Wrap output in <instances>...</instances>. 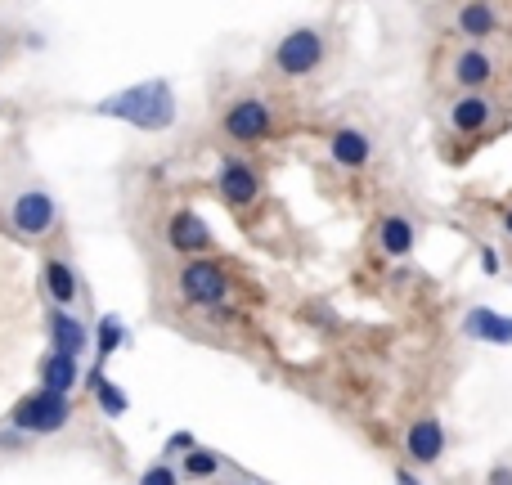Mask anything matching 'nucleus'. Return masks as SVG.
<instances>
[{
    "label": "nucleus",
    "mask_w": 512,
    "mask_h": 485,
    "mask_svg": "<svg viewBox=\"0 0 512 485\" xmlns=\"http://www.w3.org/2000/svg\"><path fill=\"white\" fill-rule=\"evenodd\" d=\"M81 382V364L68 360V355H41V391H54V396H72Z\"/></svg>",
    "instance_id": "f3484780"
},
{
    "label": "nucleus",
    "mask_w": 512,
    "mask_h": 485,
    "mask_svg": "<svg viewBox=\"0 0 512 485\" xmlns=\"http://www.w3.org/2000/svg\"><path fill=\"white\" fill-rule=\"evenodd\" d=\"M167 247H171V252L194 256V261H198V252H207V247H212V230L203 225V216H198V212H171V221H167Z\"/></svg>",
    "instance_id": "4468645a"
},
{
    "label": "nucleus",
    "mask_w": 512,
    "mask_h": 485,
    "mask_svg": "<svg viewBox=\"0 0 512 485\" xmlns=\"http://www.w3.org/2000/svg\"><path fill=\"white\" fill-rule=\"evenodd\" d=\"M463 333H468L472 342H512V319H504L490 306H472L468 315H463Z\"/></svg>",
    "instance_id": "dca6fc26"
},
{
    "label": "nucleus",
    "mask_w": 512,
    "mask_h": 485,
    "mask_svg": "<svg viewBox=\"0 0 512 485\" xmlns=\"http://www.w3.org/2000/svg\"><path fill=\"white\" fill-rule=\"evenodd\" d=\"M86 387H90V391H95L99 409H104V414H108V418H122V414H126V409H131V400H126V391H117V387H113V382H108V378H104V369H95V373H90V382H86Z\"/></svg>",
    "instance_id": "aec40b11"
},
{
    "label": "nucleus",
    "mask_w": 512,
    "mask_h": 485,
    "mask_svg": "<svg viewBox=\"0 0 512 485\" xmlns=\"http://www.w3.org/2000/svg\"><path fill=\"white\" fill-rule=\"evenodd\" d=\"M396 485H423L414 477V472H405V468H396Z\"/></svg>",
    "instance_id": "a878e982"
},
{
    "label": "nucleus",
    "mask_w": 512,
    "mask_h": 485,
    "mask_svg": "<svg viewBox=\"0 0 512 485\" xmlns=\"http://www.w3.org/2000/svg\"><path fill=\"white\" fill-rule=\"evenodd\" d=\"M230 288H234V279L221 270L216 261H185L180 265V274H176V292L189 301V306H221L225 297H230Z\"/></svg>",
    "instance_id": "423d86ee"
},
{
    "label": "nucleus",
    "mask_w": 512,
    "mask_h": 485,
    "mask_svg": "<svg viewBox=\"0 0 512 485\" xmlns=\"http://www.w3.org/2000/svg\"><path fill=\"white\" fill-rule=\"evenodd\" d=\"M405 454L418 463V468H432V463L445 454V427H441V418H432V414L414 418V423L405 427Z\"/></svg>",
    "instance_id": "f8f14e48"
},
{
    "label": "nucleus",
    "mask_w": 512,
    "mask_h": 485,
    "mask_svg": "<svg viewBox=\"0 0 512 485\" xmlns=\"http://www.w3.org/2000/svg\"><path fill=\"white\" fill-rule=\"evenodd\" d=\"M41 283H45V292H50V301L59 310H68L72 301H77V270H72L63 256H45L41 261Z\"/></svg>",
    "instance_id": "2eb2a0df"
},
{
    "label": "nucleus",
    "mask_w": 512,
    "mask_h": 485,
    "mask_svg": "<svg viewBox=\"0 0 512 485\" xmlns=\"http://www.w3.org/2000/svg\"><path fill=\"white\" fill-rule=\"evenodd\" d=\"M180 472H185L189 481H212V477H221V454L194 445L189 454H180Z\"/></svg>",
    "instance_id": "6ab92c4d"
},
{
    "label": "nucleus",
    "mask_w": 512,
    "mask_h": 485,
    "mask_svg": "<svg viewBox=\"0 0 512 485\" xmlns=\"http://www.w3.org/2000/svg\"><path fill=\"white\" fill-rule=\"evenodd\" d=\"M45 333H50V351L68 355V360H81L86 346H95L90 342V328L72 310H59V306H50V315H45Z\"/></svg>",
    "instance_id": "9b49d317"
},
{
    "label": "nucleus",
    "mask_w": 512,
    "mask_h": 485,
    "mask_svg": "<svg viewBox=\"0 0 512 485\" xmlns=\"http://www.w3.org/2000/svg\"><path fill=\"white\" fill-rule=\"evenodd\" d=\"M9 225H14L23 239H45V234H54V225H59V203H54V194L41 185L18 189V194L9 198Z\"/></svg>",
    "instance_id": "20e7f679"
},
{
    "label": "nucleus",
    "mask_w": 512,
    "mask_h": 485,
    "mask_svg": "<svg viewBox=\"0 0 512 485\" xmlns=\"http://www.w3.org/2000/svg\"><path fill=\"white\" fill-rule=\"evenodd\" d=\"M324 63H328V27L324 23L292 27V32H283L270 50V68L279 72V77H292V81L319 72Z\"/></svg>",
    "instance_id": "f03ea898"
},
{
    "label": "nucleus",
    "mask_w": 512,
    "mask_h": 485,
    "mask_svg": "<svg viewBox=\"0 0 512 485\" xmlns=\"http://www.w3.org/2000/svg\"><path fill=\"white\" fill-rule=\"evenodd\" d=\"M122 337H126V333H122V319H117V315H104V319H99V333H95V360H99V369L113 360V351L122 346Z\"/></svg>",
    "instance_id": "412c9836"
},
{
    "label": "nucleus",
    "mask_w": 512,
    "mask_h": 485,
    "mask_svg": "<svg viewBox=\"0 0 512 485\" xmlns=\"http://www.w3.org/2000/svg\"><path fill=\"white\" fill-rule=\"evenodd\" d=\"M5 423H9V432H18V436H54L72 423V400L36 387L32 396H23L9 409Z\"/></svg>",
    "instance_id": "7ed1b4c3"
},
{
    "label": "nucleus",
    "mask_w": 512,
    "mask_h": 485,
    "mask_svg": "<svg viewBox=\"0 0 512 485\" xmlns=\"http://www.w3.org/2000/svg\"><path fill=\"white\" fill-rule=\"evenodd\" d=\"M216 189H221V198L230 207H252L256 194H261V176H256V167L248 158H221V167H216Z\"/></svg>",
    "instance_id": "1a4fd4ad"
},
{
    "label": "nucleus",
    "mask_w": 512,
    "mask_h": 485,
    "mask_svg": "<svg viewBox=\"0 0 512 485\" xmlns=\"http://www.w3.org/2000/svg\"><path fill=\"white\" fill-rule=\"evenodd\" d=\"M328 158H333L337 167H346V171L369 167V162H373L369 131H360V126H337V131L328 135Z\"/></svg>",
    "instance_id": "ddd939ff"
},
{
    "label": "nucleus",
    "mask_w": 512,
    "mask_h": 485,
    "mask_svg": "<svg viewBox=\"0 0 512 485\" xmlns=\"http://www.w3.org/2000/svg\"><path fill=\"white\" fill-rule=\"evenodd\" d=\"M239 485H252V481H239Z\"/></svg>",
    "instance_id": "c85d7f7f"
},
{
    "label": "nucleus",
    "mask_w": 512,
    "mask_h": 485,
    "mask_svg": "<svg viewBox=\"0 0 512 485\" xmlns=\"http://www.w3.org/2000/svg\"><path fill=\"white\" fill-rule=\"evenodd\" d=\"M221 135L230 144H261L274 135V108L265 104L261 95L234 99L230 108L221 113Z\"/></svg>",
    "instance_id": "39448f33"
},
{
    "label": "nucleus",
    "mask_w": 512,
    "mask_h": 485,
    "mask_svg": "<svg viewBox=\"0 0 512 485\" xmlns=\"http://www.w3.org/2000/svg\"><path fill=\"white\" fill-rule=\"evenodd\" d=\"M504 234H508V239H512V207H508V212H504Z\"/></svg>",
    "instance_id": "bb28decb"
},
{
    "label": "nucleus",
    "mask_w": 512,
    "mask_h": 485,
    "mask_svg": "<svg viewBox=\"0 0 512 485\" xmlns=\"http://www.w3.org/2000/svg\"><path fill=\"white\" fill-rule=\"evenodd\" d=\"M95 113L131 122V126H140V131H167V126L176 122V95H171L167 81H140V86L122 90V95H113V99H99Z\"/></svg>",
    "instance_id": "f257e3e1"
},
{
    "label": "nucleus",
    "mask_w": 512,
    "mask_h": 485,
    "mask_svg": "<svg viewBox=\"0 0 512 485\" xmlns=\"http://www.w3.org/2000/svg\"><path fill=\"white\" fill-rule=\"evenodd\" d=\"M486 485H512V468H508V463H499V468H490Z\"/></svg>",
    "instance_id": "b1692460"
},
{
    "label": "nucleus",
    "mask_w": 512,
    "mask_h": 485,
    "mask_svg": "<svg viewBox=\"0 0 512 485\" xmlns=\"http://www.w3.org/2000/svg\"><path fill=\"white\" fill-rule=\"evenodd\" d=\"M504 27H508V14L499 5H486V0L454 9V32L463 36V45H486L490 36L504 32Z\"/></svg>",
    "instance_id": "9d476101"
},
{
    "label": "nucleus",
    "mask_w": 512,
    "mask_h": 485,
    "mask_svg": "<svg viewBox=\"0 0 512 485\" xmlns=\"http://www.w3.org/2000/svg\"><path fill=\"white\" fill-rule=\"evenodd\" d=\"M140 485H180V468L171 459H158L140 472Z\"/></svg>",
    "instance_id": "4be33fe9"
},
{
    "label": "nucleus",
    "mask_w": 512,
    "mask_h": 485,
    "mask_svg": "<svg viewBox=\"0 0 512 485\" xmlns=\"http://www.w3.org/2000/svg\"><path fill=\"white\" fill-rule=\"evenodd\" d=\"M0 59H5V45H0Z\"/></svg>",
    "instance_id": "cd10ccee"
},
{
    "label": "nucleus",
    "mask_w": 512,
    "mask_h": 485,
    "mask_svg": "<svg viewBox=\"0 0 512 485\" xmlns=\"http://www.w3.org/2000/svg\"><path fill=\"white\" fill-rule=\"evenodd\" d=\"M414 243H418V230H414V221L409 216H387V221L378 225V247L387 256H396V261H405L409 252H414Z\"/></svg>",
    "instance_id": "a211bd4d"
},
{
    "label": "nucleus",
    "mask_w": 512,
    "mask_h": 485,
    "mask_svg": "<svg viewBox=\"0 0 512 485\" xmlns=\"http://www.w3.org/2000/svg\"><path fill=\"white\" fill-rule=\"evenodd\" d=\"M450 131H459V135H481V131H490L495 126V117H499V104H495V95L490 90H463V95H454L450 99Z\"/></svg>",
    "instance_id": "6e6552de"
},
{
    "label": "nucleus",
    "mask_w": 512,
    "mask_h": 485,
    "mask_svg": "<svg viewBox=\"0 0 512 485\" xmlns=\"http://www.w3.org/2000/svg\"><path fill=\"white\" fill-rule=\"evenodd\" d=\"M481 265H486V274H495V270H499V256L486 247V252H481Z\"/></svg>",
    "instance_id": "393cba45"
},
{
    "label": "nucleus",
    "mask_w": 512,
    "mask_h": 485,
    "mask_svg": "<svg viewBox=\"0 0 512 485\" xmlns=\"http://www.w3.org/2000/svg\"><path fill=\"white\" fill-rule=\"evenodd\" d=\"M499 63H504V54L490 50V45H459L450 54V81L459 86V95L463 90H486L499 77Z\"/></svg>",
    "instance_id": "0eeeda50"
},
{
    "label": "nucleus",
    "mask_w": 512,
    "mask_h": 485,
    "mask_svg": "<svg viewBox=\"0 0 512 485\" xmlns=\"http://www.w3.org/2000/svg\"><path fill=\"white\" fill-rule=\"evenodd\" d=\"M180 450H194V436H189V432H176V436H171V441H167V454H176V459H180Z\"/></svg>",
    "instance_id": "5701e85b"
}]
</instances>
